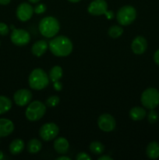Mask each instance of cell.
Returning a JSON list of instances; mask_svg holds the SVG:
<instances>
[{
    "label": "cell",
    "mask_w": 159,
    "mask_h": 160,
    "mask_svg": "<svg viewBox=\"0 0 159 160\" xmlns=\"http://www.w3.org/2000/svg\"><path fill=\"white\" fill-rule=\"evenodd\" d=\"M49 49L54 56L58 57H65L71 54L73 51V43L70 38L64 35L55 38L49 42Z\"/></svg>",
    "instance_id": "1"
},
{
    "label": "cell",
    "mask_w": 159,
    "mask_h": 160,
    "mask_svg": "<svg viewBox=\"0 0 159 160\" xmlns=\"http://www.w3.org/2000/svg\"><path fill=\"white\" fill-rule=\"evenodd\" d=\"M39 31L45 38L54 37L59 33L60 24L59 20L53 17H46L41 20L38 25Z\"/></svg>",
    "instance_id": "2"
},
{
    "label": "cell",
    "mask_w": 159,
    "mask_h": 160,
    "mask_svg": "<svg viewBox=\"0 0 159 160\" xmlns=\"http://www.w3.org/2000/svg\"><path fill=\"white\" fill-rule=\"evenodd\" d=\"M29 86L34 90L40 91L48 85L49 78L45 70L41 68L34 69L28 78Z\"/></svg>",
    "instance_id": "3"
},
{
    "label": "cell",
    "mask_w": 159,
    "mask_h": 160,
    "mask_svg": "<svg viewBox=\"0 0 159 160\" xmlns=\"http://www.w3.org/2000/svg\"><path fill=\"white\" fill-rule=\"evenodd\" d=\"M45 112L46 106L40 101H34L27 106L25 115L30 121H37L45 116Z\"/></svg>",
    "instance_id": "4"
},
{
    "label": "cell",
    "mask_w": 159,
    "mask_h": 160,
    "mask_svg": "<svg viewBox=\"0 0 159 160\" xmlns=\"http://www.w3.org/2000/svg\"><path fill=\"white\" fill-rule=\"evenodd\" d=\"M137 18V10L132 6H124L120 8L116 14V20L120 25L128 26Z\"/></svg>",
    "instance_id": "5"
},
{
    "label": "cell",
    "mask_w": 159,
    "mask_h": 160,
    "mask_svg": "<svg viewBox=\"0 0 159 160\" xmlns=\"http://www.w3.org/2000/svg\"><path fill=\"white\" fill-rule=\"evenodd\" d=\"M140 101L142 105L147 109H155L159 105V91L154 88L146 89L142 93Z\"/></svg>",
    "instance_id": "6"
},
{
    "label": "cell",
    "mask_w": 159,
    "mask_h": 160,
    "mask_svg": "<svg viewBox=\"0 0 159 160\" xmlns=\"http://www.w3.org/2000/svg\"><path fill=\"white\" fill-rule=\"evenodd\" d=\"M59 133V127L54 123H45L39 130V135L41 138L45 142H50L55 139L58 136Z\"/></svg>",
    "instance_id": "7"
},
{
    "label": "cell",
    "mask_w": 159,
    "mask_h": 160,
    "mask_svg": "<svg viewBox=\"0 0 159 160\" xmlns=\"http://www.w3.org/2000/svg\"><path fill=\"white\" fill-rule=\"evenodd\" d=\"M10 39L11 42L17 46H24L31 41V35L26 30L14 28L11 33Z\"/></svg>",
    "instance_id": "8"
},
{
    "label": "cell",
    "mask_w": 159,
    "mask_h": 160,
    "mask_svg": "<svg viewBox=\"0 0 159 160\" xmlns=\"http://www.w3.org/2000/svg\"><path fill=\"white\" fill-rule=\"evenodd\" d=\"M98 125L100 129L104 132H111L114 131L116 126L115 118L108 113L101 114L98 120Z\"/></svg>",
    "instance_id": "9"
},
{
    "label": "cell",
    "mask_w": 159,
    "mask_h": 160,
    "mask_svg": "<svg viewBox=\"0 0 159 160\" xmlns=\"http://www.w3.org/2000/svg\"><path fill=\"white\" fill-rule=\"evenodd\" d=\"M34 9L31 4L27 2H22L17 9V17L20 21L26 22L32 17Z\"/></svg>",
    "instance_id": "10"
},
{
    "label": "cell",
    "mask_w": 159,
    "mask_h": 160,
    "mask_svg": "<svg viewBox=\"0 0 159 160\" xmlns=\"http://www.w3.org/2000/svg\"><path fill=\"white\" fill-rule=\"evenodd\" d=\"M87 11L93 16L104 15L108 11V4L105 0H94L90 3Z\"/></svg>",
    "instance_id": "11"
},
{
    "label": "cell",
    "mask_w": 159,
    "mask_h": 160,
    "mask_svg": "<svg viewBox=\"0 0 159 160\" xmlns=\"http://www.w3.org/2000/svg\"><path fill=\"white\" fill-rule=\"evenodd\" d=\"M33 95L28 89H20L14 93L13 99L19 106H25L31 102Z\"/></svg>",
    "instance_id": "12"
},
{
    "label": "cell",
    "mask_w": 159,
    "mask_h": 160,
    "mask_svg": "<svg viewBox=\"0 0 159 160\" xmlns=\"http://www.w3.org/2000/svg\"><path fill=\"white\" fill-rule=\"evenodd\" d=\"M147 48V42L143 36H137L132 40L131 48L134 54L142 55L145 52Z\"/></svg>",
    "instance_id": "13"
},
{
    "label": "cell",
    "mask_w": 159,
    "mask_h": 160,
    "mask_svg": "<svg viewBox=\"0 0 159 160\" xmlns=\"http://www.w3.org/2000/svg\"><path fill=\"white\" fill-rule=\"evenodd\" d=\"M14 131V124L10 120L2 118L0 119V138L9 136Z\"/></svg>",
    "instance_id": "14"
},
{
    "label": "cell",
    "mask_w": 159,
    "mask_h": 160,
    "mask_svg": "<svg viewBox=\"0 0 159 160\" xmlns=\"http://www.w3.org/2000/svg\"><path fill=\"white\" fill-rule=\"evenodd\" d=\"M48 48V44L46 41L40 40L36 42L31 47V52L34 56L37 57L43 56Z\"/></svg>",
    "instance_id": "15"
},
{
    "label": "cell",
    "mask_w": 159,
    "mask_h": 160,
    "mask_svg": "<svg viewBox=\"0 0 159 160\" xmlns=\"http://www.w3.org/2000/svg\"><path fill=\"white\" fill-rule=\"evenodd\" d=\"M53 147L56 152L59 154H65L69 150L70 144H69L67 139H65V138L60 137L55 140Z\"/></svg>",
    "instance_id": "16"
},
{
    "label": "cell",
    "mask_w": 159,
    "mask_h": 160,
    "mask_svg": "<svg viewBox=\"0 0 159 160\" xmlns=\"http://www.w3.org/2000/svg\"><path fill=\"white\" fill-rule=\"evenodd\" d=\"M147 115V112L143 108L140 106H136L132 108L129 111V117L132 120L138 121L145 118Z\"/></svg>",
    "instance_id": "17"
},
{
    "label": "cell",
    "mask_w": 159,
    "mask_h": 160,
    "mask_svg": "<svg viewBox=\"0 0 159 160\" xmlns=\"http://www.w3.org/2000/svg\"><path fill=\"white\" fill-rule=\"evenodd\" d=\"M146 154L148 158L155 159L159 157V144L157 142H152L147 145Z\"/></svg>",
    "instance_id": "18"
},
{
    "label": "cell",
    "mask_w": 159,
    "mask_h": 160,
    "mask_svg": "<svg viewBox=\"0 0 159 160\" xmlns=\"http://www.w3.org/2000/svg\"><path fill=\"white\" fill-rule=\"evenodd\" d=\"M24 148V142L22 139H15L9 145V152L12 155H18Z\"/></svg>",
    "instance_id": "19"
},
{
    "label": "cell",
    "mask_w": 159,
    "mask_h": 160,
    "mask_svg": "<svg viewBox=\"0 0 159 160\" xmlns=\"http://www.w3.org/2000/svg\"><path fill=\"white\" fill-rule=\"evenodd\" d=\"M42 148V143L38 139L33 138L27 143V151L31 154H36L41 151Z\"/></svg>",
    "instance_id": "20"
},
{
    "label": "cell",
    "mask_w": 159,
    "mask_h": 160,
    "mask_svg": "<svg viewBox=\"0 0 159 160\" xmlns=\"http://www.w3.org/2000/svg\"><path fill=\"white\" fill-rule=\"evenodd\" d=\"M12 108V101L8 97L0 95V115L7 112Z\"/></svg>",
    "instance_id": "21"
},
{
    "label": "cell",
    "mask_w": 159,
    "mask_h": 160,
    "mask_svg": "<svg viewBox=\"0 0 159 160\" xmlns=\"http://www.w3.org/2000/svg\"><path fill=\"white\" fill-rule=\"evenodd\" d=\"M62 74H63V71H62V67L59 66H55L49 71V79L52 82L59 81V79L62 78Z\"/></svg>",
    "instance_id": "22"
},
{
    "label": "cell",
    "mask_w": 159,
    "mask_h": 160,
    "mask_svg": "<svg viewBox=\"0 0 159 160\" xmlns=\"http://www.w3.org/2000/svg\"><path fill=\"white\" fill-rule=\"evenodd\" d=\"M90 151L94 155H101L104 152V145L99 142H93L90 144Z\"/></svg>",
    "instance_id": "23"
},
{
    "label": "cell",
    "mask_w": 159,
    "mask_h": 160,
    "mask_svg": "<svg viewBox=\"0 0 159 160\" xmlns=\"http://www.w3.org/2000/svg\"><path fill=\"white\" fill-rule=\"evenodd\" d=\"M123 34V28L120 26L113 25L110 27L108 29V35L112 38H119Z\"/></svg>",
    "instance_id": "24"
},
{
    "label": "cell",
    "mask_w": 159,
    "mask_h": 160,
    "mask_svg": "<svg viewBox=\"0 0 159 160\" xmlns=\"http://www.w3.org/2000/svg\"><path fill=\"white\" fill-rule=\"evenodd\" d=\"M59 102H60V98H59V96H57V95H52V96H50L47 99L46 104L49 107H55V106H58Z\"/></svg>",
    "instance_id": "25"
},
{
    "label": "cell",
    "mask_w": 159,
    "mask_h": 160,
    "mask_svg": "<svg viewBox=\"0 0 159 160\" xmlns=\"http://www.w3.org/2000/svg\"><path fill=\"white\" fill-rule=\"evenodd\" d=\"M148 121L150 123H155L157 121V119H158V115H157V112L155 110H154V109H151L148 113Z\"/></svg>",
    "instance_id": "26"
},
{
    "label": "cell",
    "mask_w": 159,
    "mask_h": 160,
    "mask_svg": "<svg viewBox=\"0 0 159 160\" xmlns=\"http://www.w3.org/2000/svg\"><path fill=\"white\" fill-rule=\"evenodd\" d=\"M9 28L5 23L0 22V35L6 36L9 34Z\"/></svg>",
    "instance_id": "27"
},
{
    "label": "cell",
    "mask_w": 159,
    "mask_h": 160,
    "mask_svg": "<svg viewBox=\"0 0 159 160\" xmlns=\"http://www.w3.org/2000/svg\"><path fill=\"white\" fill-rule=\"evenodd\" d=\"M34 12L37 14H41L44 13V12L46 11L47 7L45 4L43 3H41V4H38L37 6H36V7L34 8Z\"/></svg>",
    "instance_id": "28"
},
{
    "label": "cell",
    "mask_w": 159,
    "mask_h": 160,
    "mask_svg": "<svg viewBox=\"0 0 159 160\" xmlns=\"http://www.w3.org/2000/svg\"><path fill=\"white\" fill-rule=\"evenodd\" d=\"M76 159V160H90L91 158H90V156H89L88 154H87V153L80 152L77 154Z\"/></svg>",
    "instance_id": "29"
},
{
    "label": "cell",
    "mask_w": 159,
    "mask_h": 160,
    "mask_svg": "<svg viewBox=\"0 0 159 160\" xmlns=\"http://www.w3.org/2000/svg\"><path fill=\"white\" fill-rule=\"evenodd\" d=\"M54 88L55 89L56 91H60V90H62V83L59 82V81H55V82H54Z\"/></svg>",
    "instance_id": "30"
},
{
    "label": "cell",
    "mask_w": 159,
    "mask_h": 160,
    "mask_svg": "<svg viewBox=\"0 0 159 160\" xmlns=\"http://www.w3.org/2000/svg\"><path fill=\"white\" fill-rule=\"evenodd\" d=\"M154 60L157 66H159V49L155 52L154 55Z\"/></svg>",
    "instance_id": "31"
},
{
    "label": "cell",
    "mask_w": 159,
    "mask_h": 160,
    "mask_svg": "<svg viewBox=\"0 0 159 160\" xmlns=\"http://www.w3.org/2000/svg\"><path fill=\"white\" fill-rule=\"evenodd\" d=\"M112 159H113L109 156H101V157L98 158V160H112Z\"/></svg>",
    "instance_id": "32"
},
{
    "label": "cell",
    "mask_w": 159,
    "mask_h": 160,
    "mask_svg": "<svg viewBox=\"0 0 159 160\" xmlns=\"http://www.w3.org/2000/svg\"><path fill=\"white\" fill-rule=\"evenodd\" d=\"M104 15L107 16V17L108 19H112L114 17L113 12H112V11H107V12H106V13L104 14Z\"/></svg>",
    "instance_id": "33"
},
{
    "label": "cell",
    "mask_w": 159,
    "mask_h": 160,
    "mask_svg": "<svg viewBox=\"0 0 159 160\" xmlns=\"http://www.w3.org/2000/svg\"><path fill=\"white\" fill-rule=\"evenodd\" d=\"M11 2V0H0V5H3V6H6L8 5Z\"/></svg>",
    "instance_id": "34"
},
{
    "label": "cell",
    "mask_w": 159,
    "mask_h": 160,
    "mask_svg": "<svg viewBox=\"0 0 159 160\" xmlns=\"http://www.w3.org/2000/svg\"><path fill=\"white\" fill-rule=\"evenodd\" d=\"M56 160H71V159L67 156H60V157L56 158Z\"/></svg>",
    "instance_id": "35"
},
{
    "label": "cell",
    "mask_w": 159,
    "mask_h": 160,
    "mask_svg": "<svg viewBox=\"0 0 159 160\" xmlns=\"http://www.w3.org/2000/svg\"><path fill=\"white\" fill-rule=\"evenodd\" d=\"M28 1L31 3H37L38 2H40L41 0H28Z\"/></svg>",
    "instance_id": "36"
},
{
    "label": "cell",
    "mask_w": 159,
    "mask_h": 160,
    "mask_svg": "<svg viewBox=\"0 0 159 160\" xmlns=\"http://www.w3.org/2000/svg\"><path fill=\"white\" fill-rule=\"evenodd\" d=\"M69 2H73V3H76V2H79L80 1H81V0H68Z\"/></svg>",
    "instance_id": "37"
},
{
    "label": "cell",
    "mask_w": 159,
    "mask_h": 160,
    "mask_svg": "<svg viewBox=\"0 0 159 160\" xmlns=\"http://www.w3.org/2000/svg\"><path fill=\"white\" fill-rule=\"evenodd\" d=\"M4 158V154H3V152L2 151H0V160H2Z\"/></svg>",
    "instance_id": "38"
},
{
    "label": "cell",
    "mask_w": 159,
    "mask_h": 160,
    "mask_svg": "<svg viewBox=\"0 0 159 160\" xmlns=\"http://www.w3.org/2000/svg\"><path fill=\"white\" fill-rule=\"evenodd\" d=\"M0 45H1V43H0Z\"/></svg>",
    "instance_id": "39"
}]
</instances>
